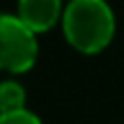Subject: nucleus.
<instances>
[{
	"label": "nucleus",
	"mask_w": 124,
	"mask_h": 124,
	"mask_svg": "<svg viewBox=\"0 0 124 124\" xmlns=\"http://www.w3.org/2000/svg\"><path fill=\"white\" fill-rule=\"evenodd\" d=\"M25 103V90L16 80H2L0 83V113H14L21 110Z\"/></svg>",
	"instance_id": "nucleus-4"
},
{
	"label": "nucleus",
	"mask_w": 124,
	"mask_h": 124,
	"mask_svg": "<svg viewBox=\"0 0 124 124\" xmlns=\"http://www.w3.org/2000/svg\"><path fill=\"white\" fill-rule=\"evenodd\" d=\"M37 58L35 32L18 16L0 14V67L9 71H25Z\"/></svg>",
	"instance_id": "nucleus-2"
},
{
	"label": "nucleus",
	"mask_w": 124,
	"mask_h": 124,
	"mask_svg": "<svg viewBox=\"0 0 124 124\" xmlns=\"http://www.w3.org/2000/svg\"><path fill=\"white\" fill-rule=\"evenodd\" d=\"M64 35L71 44L83 53H97L115 32V16L110 7L101 0H74L67 5L64 16Z\"/></svg>",
	"instance_id": "nucleus-1"
},
{
	"label": "nucleus",
	"mask_w": 124,
	"mask_h": 124,
	"mask_svg": "<svg viewBox=\"0 0 124 124\" xmlns=\"http://www.w3.org/2000/svg\"><path fill=\"white\" fill-rule=\"evenodd\" d=\"M58 0H21L18 2V18L30 28L32 32L48 30L60 16Z\"/></svg>",
	"instance_id": "nucleus-3"
},
{
	"label": "nucleus",
	"mask_w": 124,
	"mask_h": 124,
	"mask_svg": "<svg viewBox=\"0 0 124 124\" xmlns=\"http://www.w3.org/2000/svg\"><path fill=\"white\" fill-rule=\"evenodd\" d=\"M0 124H41V120L35 113L21 108L14 113H0Z\"/></svg>",
	"instance_id": "nucleus-5"
}]
</instances>
